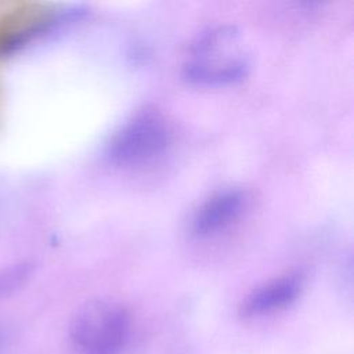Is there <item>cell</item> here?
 <instances>
[{
	"label": "cell",
	"mask_w": 354,
	"mask_h": 354,
	"mask_svg": "<svg viewBox=\"0 0 354 354\" xmlns=\"http://www.w3.org/2000/svg\"><path fill=\"white\" fill-rule=\"evenodd\" d=\"M130 333V313L111 300L84 304L75 314L69 328L71 342L79 354H120Z\"/></svg>",
	"instance_id": "6da1fadb"
},
{
	"label": "cell",
	"mask_w": 354,
	"mask_h": 354,
	"mask_svg": "<svg viewBox=\"0 0 354 354\" xmlns=\"http://www.w3.org/2000/svg\"><path fill=\"white\" fill-rule=\"evenodd\" d=\"M232 28L210 29L192 46L191 58L183 66L184 77L195 84L223 86L239 82L248 73V59L234 44Z\"/></svg>",
	"instance_id": "7a4b0ae2"
},
{
	"label": "cell",
	"mask_w": 354,
	"mask_h": 354,
	"mask_svg": "<svg viewBox=\"0 0 354 354\" xmlns=\"http://www.w3.org/2000/svg\"><path fill=\"white\" fill-rule=\"evenodd\" d=\"M171 127L155 109H145L127 120L106 144V156L119 166H138L162 155L171 142Z\"/></svg>",
	"instance_id": "3957f363"
},
{
	"label": "cell",
	"mask_w": 354,
	"mask_h": 354,
	"mask_svg": "<svg viewBox=\"0 0 354 354\" xmlns=\"http://www.w3.org/2000/svg\"><path fill=\"white\" fill-rule=\"evenodd\" d=\"M54 19L46 4L29 0L0 3V62L43 33Z\"/></svg>",
	"instance_id": "277c9868"
},
{
	"label": "cell",
	"mask_w": 354,
	"mask_h": 354,
	"mask_svg": "<svg viewBox=\"0 0 354 354\" xmlns=\"http://www.w3.org/2000/svg\"><path fill=\"white\" fill-rule=\"evenodd\" d=\"M303 285L304 277L296 271L275 277L246 296L239 314L243 318H257L285 310L300 296Z\"/></svg>",
	"instance_id": "5b68a950"
},
{
	"label": "cell",
	"mask_w": 354,
	"mask_h": 354,
	"mask_svg": "<svg viewBox=\"0 0 354 354\" xmlns=\"http://www.w3.org/2000/svg\"><path fill=\"white\" fill-rule=\"evenodd\" d=\"M246 202V194L239 188H225L213 194L194 212L191 231L196 236L218 234L239 218Z\"/></svg>",
	"instance_id": "8992f818"
},
{
	"label": "cell",
	"mask_w": 354,
	"mask_h": 354,
	"mask_svg": "<svg viewBox=\"0 0 354 354\" xmlns=\"http://www.w3.org/2000/svg\"><path fill=\"white\" fill-rule=\"evenodd\" d=\"M6 339H7V333H6L4 328L0 325V350L3 348V346L6 343Z\"/></svg>",
	"instance_id": "52a82bcc"
},
{
	"label": "cell",
	"mask_w": 354,
	"mask_h": 354,
	"mask_svg": "<svg viewBox=\"0 0 354 354\" xmlns=\"http://www.w3.org/2000/svg\"><path fill=\"white\" fill-rule=\"evenodd\" d=\"M0 109H1V88H0Z\"/></svg>",
	"instance_id": "ba28073f"
}]
</instances>
